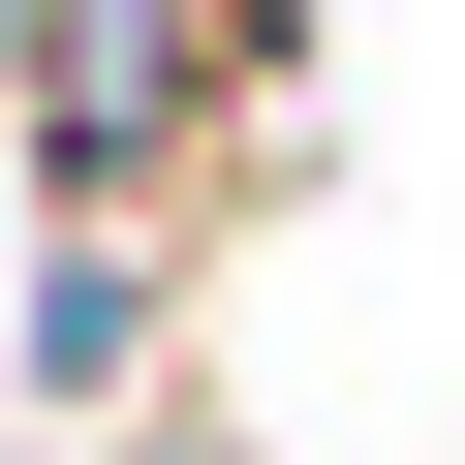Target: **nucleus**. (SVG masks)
Here are the masks:
<instances>
[{"label":"nucleus","instance_id":"obj_1","mask_svg":"<svg viewBox=\"0 0 465 465\" xmlns=\"http://www.w3.org/2000/svg\"><path fill=\"white\" fill-rule=\"evenodd\" d=\"M280 94H311V0H0V124H32V186L124 217V249L249 186Z\"/></svg>","mask_w":465,"mask_h":465},{"label":"nucleus","instance_id":"obj_2","mask_svg":"<svg viewBox=\"0 0 465 465\" xmlns=\"http://www.w3.org/2000/svg\"><path fill=\"white\" fill-rule=\"evenodd\" d=\"M124 465H217V403H155V434H124Z\"/></svg>","mask_w":465,"mask_h":465}]
</instances>
